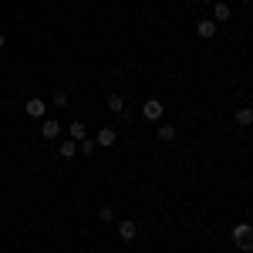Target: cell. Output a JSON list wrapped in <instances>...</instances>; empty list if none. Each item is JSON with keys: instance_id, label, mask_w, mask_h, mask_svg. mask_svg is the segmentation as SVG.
<instances>
[{"instance_id": "1", "label": "cell", "mask_w": 253, "mask_h": 253, "mask_svg": "<svg viewBox=\"0 0 253 253\" xmlns=\"http://www.w3.org/2000/svg\"><path fill=\"white\" fill-rule=\"evenodd\" d=\"M230 236H233V247L243 253H253V223H236L233 230H230Z\"/></svg>"}, {"instance_id": "2", "label": "cell", "mask_w": 253, "mask_h": 253, "mask_svg": "<svg viewBox=\"0 0 253 253\" xmlns=\"http://www.w3.org/2000/svg\"><path fill=\"white\" fill-rule=\"evenodd\" d=\"M41 138H47V142H58L61 132H64V125H61L58 118H41Z\"/></svg>"}, {"instance_id": "3", "label": "cell", "mask_w": 253, "mask_h": 253, "mask_svg": "<svg viewBox=\"0 0 253 253\" xmlns=\"http://www.w3.org/2000/svg\"><path fill=\"white\" fill-rule=\"evenodd\" d=\"M162 112H166V105H162L159 98H145V105H142V115L149 118V122H162Z\"/></svg>"}, {"instance_id": "4", "label": "cell", "mask_w": 253, "mask_h": 253, "mask_svg": "<svg viewBox=\"0 0 253 253\" xmlns=\"http://www.w3.org/2000/svg\"><path fill=\"white\" fill-rule=\"evenodd\" d=\"M216 27H219V24H216L213 17H203L199 24H196V34H199L203 41H213L216 38Z\"/></svg>"}, {"instance_id": "5", "label": "cell", "mask_w": 253, "mask_h": 253, "mask_svg": "<svg viewBox=\"0 0 253 253\" xmlns=\"http://www.w3.org/2000/svg\"><path fill=\"white\" fill-rule=\"evenodd\" d=\"M118 236H122L125 243H132V240L138 236V223L135 219H122V223H118Z\"/></svg>"}, {"instance_id": "6", "label": "cell", "mask_w": 253, "mask_h": 253, "mask_svg": "<svg viewBox=\"0 0 253 253\" xmlns=\"http://www.w3.org/2000/svg\"><path fill=\"white\" fill-rule=\"evenodd\" d=\"M44 112H47V101H44V98H31V101H27V118H44Z\"/></svg>"}, {"instance_id": "7", "label": "cell", "mask_w": 253, "mask_h": 253, "mask_svg": "<svg viewBox=\"0 0 253 253\" xmlns=\"http://www.w3.org/2000/svg\"><path fill=\"white\" fill-rule=\"evenodd\" d=\"M233 118H236V125H240V128H253V108H250V105H240Z\"/></svg>"}, {"instance_id": "8", "label": "cell", "mask_w": 253, "mask_h": 253, "mask_svg": "<svg viewBox=\"0 0 253 253\" xmlns=\"http://www.w3.org/2000/svg\"><path fill=\"white\" fill-rule=\"evenodd\" d=\"M230 14H233V7H230V3H223V0H216V3H213V20H216V24L230 20Z\"/></svg>"}, {"instance_id": "9", "label": "cell", "mask_w": 253, "mask_h": 253, "mask_svg": "<svg viewBox=\"0 0 253 253\" xmlns=\"http://www.w3.org/2000/svg\"><path fill=\"white\" fill-rule=\"evenodd\" d=\"M95 142H98V145H108V149H112V145L118 142V132H115V128H98Z\"/></svg>"}, {"instance_id": "10", "label": "cell", "mask_w": 253, "mask_h": 253, "mask_svg": "<svg viewBox=\"0 0 253 253\" xmlns=\"http://www.w3.org/2000/svg\"><path fill=\"white\" fill-rule=\"evenodd\" d=\"M105 105H108V112H115V115H125V98L115 95V91L105 98Z\"/></svg>"}, {"instance_id": "11", "label": "cell", "mask_w": 253, "mask_h": 253, "mask_svg": "<svg viewBox=\"0 0 253 253\" xmlns=\"http://www.w3.org/2000/svg\"><path fill=\"white\" fill-rule=\"evenodd\" d=\"M84 135H88V128L81 125V118H75V122L68 125V138H71V142H81Z\"/></svg>"}, {"instance_id": "12", "label": "cell", "mask_w": 253, "mask_h": 253, "mask_svg": "<svg viewBox=\"0 0 253 253\" xmlns=\"http://www.w3.org/2000/svg\"><path fill=\"white\" fill-rule=\"evenodd\" d=\"M156 135H159V142H175V135H179V128H175V125H162V122H159Z\"/></svg>"}, {"instance_id": "13", "label": "cell", "mask_w": 253, "mask_h": 253, "mask_svg": "<svg viewBox=\"0 0 253 253\" xmlns=\"http://www.w3.org/2000/svg\"><path fill=\"white\" fill-rule=\"evenodd\" d=\"M58 156L64 159V162H68V159H75V156H78V142H71V138H68V142H61V145H58Z\"/></svg>"}, {"instance_id": "14", "label": "cell", "mask_w": 253, "mask_h": 253, "mask_svg": "<svg viewBox=\"0 0 253 253\" xmlns=\"http://www.w3.org/2000/svg\"><path fill=\"white\" fill-rule=\"evenodd\" d=\"M95 149H98V142H95V138H88V135H84V138L78 142V152H84V156H91Z\"/></svg>"}, {"instance_id": "15", "label": "cell", "mask_w": 253, "mask_h": 253, "mask_svg": "<svg viewBox=\"0 0 253 253\" xmlns=\"http://www.w3.org/2000/svg\"><path fill=\"white\" fill-rule=\"evenodd\" d=\"M98 223H115V210L112 206H101L98 210Z\"/></svg>"}, {"instance_id": "16", "label": "cell", "mask_w": 253, "mask_h": 253, "mask_svg": "<svg viewBox=\"0 0 253 253\" xmlns=\"http://www.w3.org/2000/svg\"><path fill=\"white\" fill-rule=\"evenodd\" d=\"M71 101H68V95L64 91H54V108H68Z\"/></svg>"}, {"instance_id": "17", "label": "cell", "mask_w": 253, "mask_h": 253, "mask_svg": "<svg viewBox=\"0 0 253 253\" xmlns=\"http://www.w3.org/2000/svg\"><path fill=\"white\" fill-rule=\"evenodd\" d=\"M0 47H7V38H3V34H0Z\"/></svg>"}, {"instance_id": "18", "label": "cell", "mask_w": 253, "mask_h": 253, "mask_svg": "<svg viewBox=\"0 0 253 253\" xmlns=\"http://www.w3.org/2000/svg\"><path fill=\"white\" fill-rule=\"evenodd\" d=\"M203 3H216V0H203Z\"/></svg>"}]
</instances>
